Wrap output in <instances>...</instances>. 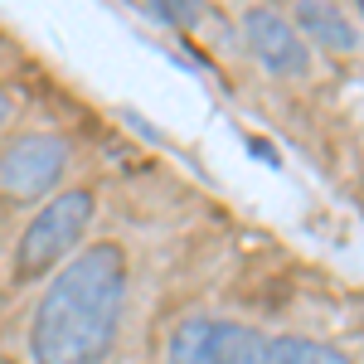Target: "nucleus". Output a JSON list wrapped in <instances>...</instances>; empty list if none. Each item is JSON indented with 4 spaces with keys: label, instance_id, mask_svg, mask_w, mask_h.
<instances>
[{
    "label": "nucleus",
    "instance_id": "f257e3e1",
    "mask_svg": "<svg viewBox=\"0 0 364 364\" xmlns=\"http://www.w3.org/2000/svg\"><path fill=\"white\" fill-rule=\"evenodd\" d=\"M127 306V262L122 248L97 243L78 252L44 291L34 311L29 350L34 364H97L117 340Z\"/></svg>",
    "mask_w": 364,
    "mask_h": 364
},
{
    "label": "nucleus",
    "instance_id": "f03ea898",
    "mask_svg": "<svg viewBox=\"0 0 364 364\" xmlns=\"http://www.w3.org/2000/svg\"><path fill=\"white\" fill-rule=\"evenodd\" d=\"M170 364H350L340 350L301 336H262L243 321L195 316L170 336Z\"/></svg>",
    "mask_w": 364,
    "mask_h": 364
},
{
    "label": "nucleus",
    "instance_id": "7ed1b4c3",
    "mask_svg": "<svg viewBox=\"0 0 364 364\" xmlns=\"http://www.w3.org/2000/svg\"><path fill=\"white\" fill-rule=\"evenodd\" d=\"M92 224V195L87 190H63L54 195L20 233V248H15V272L20 277H39L49 272L54 262L68 257V248H78V238Z\"/></svg>",
    "mask_w": 364,
    "mask_h": 364
},
{
    "label": "nucleus",
    "instance_id": "20e7f679",
    "mask_svg": "<svg viewBox=\"0 0 364 364\" xmlns=\"http://www.w3.org/2000/svg\"><path fill=\"white\" fill-rule=\"evenodd\" d=\"M68 166V146L58 136H20L0 151V195L5 199H44L63 180Z\"/></svg>",
    "mask_w": 364,
    "mask_h": 364
},
{
    "label": "nucleus",
    "instance_id": "39448f33",
    "mask_svg": "<svg viewBox=\"0 0 364 364\" xmlns=\"http://www.w3.org/2000/svg\"><path fill=\"white\" fill-rule=\"evenodd\" d=\"M243 34H248L252 54L262 58V68H272L282 78H296V73H306V44H301V34L282 20L277 10H248V20H243Z\"/></svg>",
    "mask_w": 364,
    "mask_h": 364
},
{
    "label": "nucleus",
    "instance_id": "423d86ee",
    "mask_svg": "<svg viewBox=\"0 0 364 364\" xmlns=\"http://www.w3.org/2000/svg\"><path fill=\"white\" fill-rule=\"evenodd\" d=\"M296 25L326 49H355L360 44V34L350 29V20L340 15L336 0H296Z\"/></svg>",
    "mask_w": 364,
    "mask_h": 364
},
{
    "label": "nucleus",
    "instance_id": "0eeeda50",
    "mask_svg": "<svg viewBox=\"0 0 364 364\" xmlns=\"http://www.w3.org/2000/svg\"><path fill=\"white\" fill-rule=\"evenodd\" d=\"M151 15H161L175 29H195V20L204 15V0H146Z\"/></svg>",
    "mask_w": 364,
    "mask_h": 364
},
{
    "label": "nucleus",
    "instance_id": "6e6552de",
    "mask_svg": "<svg viewBox=\"0 0 364 364\" xmlns=\"http://www.w3.org/2000/svg\"><path fill=\"white\" fill-rule=\"evenodd\" d=\"M5 117H10V102H5V92H0V127H5Z\"/></svg>",
    "mask_w": 364,
    "mask_h": 364
},
{
    "label": "nucleus",
    "instance_id": "1a4fd4ad",
    "mask_svg": "<svg viewBox=\"0 0 364 364\" xmlns=\"http://www.w3.org/2000/svg\"><path fill=\"white\" fill-rule=\"evenodd\" d=\"M0 364H15V360H0Z\"/></svg>",
    "mask_w": 364,
    "mask_h": 364
},
{
    "label": "nucleus",
    "instance_id": "9d476101",
    "mask_svg": "<svg viewBox=\"0 0 364 364\" xmlns=\"http://www.w3.org/2000/svg\"><path fill=\"white\" fill-rule=\"evenodd\" d=\"M360 10H364V0H360Z\"/></svg>",
    "mask_w": 364,
    "mask_h": 364
}]
</instances>
